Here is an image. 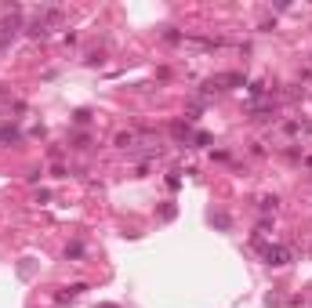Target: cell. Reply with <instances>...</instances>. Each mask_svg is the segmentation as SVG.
I'll use <instances>...</instances> for the list:
<instances>
[{
  "mask_svg": "<svg viewBox=\"0 0 312 308\" xmlns=\"http://www.w3.org/2000/svg\"><path fill=\"white\" fill-rule=\"evenodd\" d=\"M265 257H269V265H287V257H291V254H287L283 247H269Z\"/></svg>",
  "mask_w": 312,
  "mask_h": 308,
  "instance_id": "1",
  "label": "cell"
}]
</instances>
